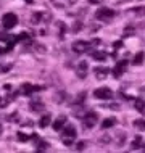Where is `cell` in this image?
I'll return each instance as SVG.
<instances>
[{
    "label": "cell",
    "mask_w": 145,
    "mask_h": 153,
    "mask_svg": "<svg viewBox=\"0 0 145 153\" xmlns=\"http://www.w3.org/2000/svg\"><path fill=\"white\" fill-rule=\"evenodd\" d=\"M2 24H3V27H5V29H13L16 24H18V16H16L15 13H7V15H3Z\"/></svg>",
    "instance_id": "obj_2"
},
{
    "label": "cell",
    "mask_w": 145,
    "mask_h": 153,
    "mask_svg": "<svg viewBox=\"0 0 145 153\" xmlns=\"http://www.w3.org/2000/svg\"><path fill=\"white\" fill-rule=\"evenodd\" d=\"M144 150H145V147H144Z\"/></svg>",
    "instance_id": "obj_41"
},
{
    "label": "cell",
    "mask_w": 145,
    "mask_h": 153,
    "mask_svg": "<svg viewBox=\"0 0 145 153\" xmlns=\"http://www.w3.org/2000/svg\"><path fill=\"white\" fill-rule=\"evenodd\" d=\"M90 3H92V5H98V3H102L103 0H89Z\"/></svg>",
    "instance_id": "obj_37"
},
{
    "label": "cell",
    "mask_w": 145,
    "mask_h": 153,
    "mask_svg": "<svg viewBox=\"0 0 145 153\" xmlns=\"http://www.w3.org/2000/svg\"><path fill=\"white\" fill-rule=\"evenodd\" d=\"M16 39H18L19 42H28V40H29V36L26 34V32H21V34L16 37Z\"/></svg>",
    "instance_id": "obj_28"
},
{
    "label": "cell",
    "mask_w": 145,
    "mask_h": 153,
    "mask_svg": "<svg viewBox=\"0 0 145 153\" xmlns=\"http://www.w3.org/2000/svg\"><path fill=\"white\" fill-rule=\"evenodd\" d=\"M26 2H28V3H31V2H34V0H26Z\"/></svg>",
    "instance_id": "obj_40"
},
{
    "label": "cell",
    "mask_w": 145,
    "mask_h": 153,
    "mask_svg": "<svg viewBox=\"0 0 145 153\" xmlns=\"http://www.w3.org/2000/svg\"><path fill=\"white\" fill-rule=\"evenodd\" d=\"M71 31L74 32V34H77V32H79V31H82V23H81V21H76V23L73 24Z\"/></svg>",
    "instance_id": "obj_23"
},
{
    "label": "cell",
    "mask_w": 145,
    "mask_h": 153,
    "mask_svg": "<svg viewBox=\"0 0 145 153\" xmlns=\"http://www.w3.org/2000/svg\"><path fill=\"white\" fill-rule=\"evenodd\" d=\"M76 129L73 126H66L63 129V137H69V139H76Z\"/></svg>",
    "instance_id": "obj_9"
},
{
    "label": "cell",
    "mask_w": 145,
    "mask_h": 153,
    "mask_svg": "<svg viewBox=\"0 0 145 153\" xmlns=\"http://www.w3.org/2000/svg\"><path fill=\"white\" fill-rule=\"evenodd\" d=\"M92 58H94V60H98V61H103V60L106 58V55H105V53H103V52L94 50V52H92Z\"/></svg>",
    "instance_id": "obj_17"
},
{
    "label": "cell",
    "mask_w": 145,
    "mask_h": 153,
    "mask_svg": "<svg viewBox=\"0 0 145 153\" xmlns=\"http://www.w3.org/2000/svg\"><path fill=\"white\" fill-rule=\"evenodd\" d=\"M140 145H142V137H140V135H135V137H134V142H132V145H131V148H132V150H135V148H139Z\"/></svg>",
    "instance_id": "obj_19"
},
{
    "label": "cell",
    "mask_w": 145,
    "mask_h": 153,
    "mask_svg": "<svg viewBox=\"0 0 145 153\" xmlns=\"http://www.w3.org/2000/svg\"><path fill=\"white\" fill-rule=\"evenodd\" d=\"M87 71H89V65H87V61H79V63L76 65V74L79 79H84L87 76Z\"/></svg>",
    "instance_id": "obj_6"
},
{
    "label": "cell",
    "mask_w": 145,
    "mask_h": 153,
    "mask_svg": "<svg viewBox=\"0 0 145 153\" xmlns=\"http://www.w3.org/2000/svg\"><path fill=\"white\" fill-rule=\"evenodd\" d=\"M48 147V142H44V140H40V142H37V150L39 152H42V150H45V148Z\"/></svg>",
    "instance_id": "obj_26"
},
{
    "label": "cell",
    "mask_w": 145,
    "mask_h": 153,
    "mask_svg": "<svg viewBox=\"0 0 145 153\" xmlns=\"http://www.w3.org/2000/svg\"><path fill=\"white\" fill-rule=\"evenodd\" d=\"M126 68H127V61H126V60L119 61V63L115 66V69H113V76L116 77V79H118V77H121L123 73L126 71Z\"/></svg>",
    "instance_id": "obj_7"
},
{
    "label": "cell",
    "mask_w": 145,
    "mask_h": 153,
    "mask_svg": "<svg viewBox=\"0 0 145 153\" xmlns=\"http://www.w3.org/2000/svg\"><path fill=\"white\" fill-rule=\"evenodd\" d=\"M84 98H86V92H81V94L76 97V100H74V105H82Z\"/></svg>",
    "instance_id": "obj_25"
},
{
    "label": "cell",
    "mask_w": 145,
    "mask_h": 153,
    "mask_svg": "<svg viewBox=\"0 0 145 153\" xmlns=\"http://www.w3.org/2000/svg\"><path fill=\"white\" fill-rule=\"evenodd\" d=\"M63 142H65V145H66V147H71V145H73V142H74V139L65 137V140H63Z\"/></svg>",
    "instance_id": "obj_33"
},
{
    "label": "cell",
    "mask_w": 145,
    "mask_h": 153,
    "mask_svg": "<svg viewBox=\"0 0 145 153\" xmlns=\"http://www.w3.org/2000/svg\"><path fill=\"white\" fill-rule=\"evenodd\" d=\"M98 121V116L97 113H94V111H90V113H86L84 114V119H82V124H84L86 129H92V127L97 124Z\"/></svg>",
    "instance_id": "obj_3"
},
{
    "label": "cell",
    "mask_w": 145,
    "mask_h": 153,
    "mask_svg": "<svg viewBox=\"0 0 145 153\" xmlns=\"http://www.w3.org/2000/svg\"><path fill=\"white\" fill-rule=\"evenodd\" d=\"M134 32H135V29H134V27H132V26H127L126 29H124V36H132Z\"/></svg>",
    "instance_id": "obj_30"
},
{
    "label": "cell",
    "mask_w": 145,
    "mask_h": 153,
    "mask_svg": "<svg viewBox=\"0 0 145 153\" xmlns=\"http://www.w3.org/2000/svg\"><path fill=\"white\" fill-rule=\"evenodd\" d=\"M0 69H2V71H8V69H11V65H10V63H5Z\"/></svg>",
    "instance_id": "obj_35"
},
{
    "label": "cell",
    "mask_w": 145,
    "mask_h": 153,
    "mask_svg": "<svg viewBox=\"0 0 145 153\" xmlns=\"http://www.w3.org/2000/svg\"><path fill=\"white\" fill-rule=\"evenodd\" d=\"M116 124V119L115 118H106V119H103V123H102V127L103 129H110V127H113Z\"/></svg>",
    "instance_id": "obj_15"
},
{
    "label": "cell",
    "mask_w": 145,
    "mask_h": 153,
    "mask_svg": "<svg viewBox=\"0 0 145 153\" xmlns=\"http://www.w3.org/2000/svg\"><path fill=\"white\" fill-rule=\"evenodd\" d=\"M116 16V13L111 8H100V10L95 11V18L100 19V21H110V19H113Z\"/></svg>",
    "instance_id": "obj_1"
},
{
    "label": "cell",
    "mask_w": 145,
    "mask_h": 153,
    "mask_svg": "<svg viewBox=\"0 0 145 153\" xmlns=\"http://www.w3.org/2000/svg\"><path fill=\"white\" fill-rule=\"evenodd\" d=\"M65 123H66V116H63V114H61V116L58 118L55 123H53V129H55V131H61V129H63V124H65Z\"/></svg>",
    "instance_id": "obj_11"
},
{
    "label": "cell",
    "mask_w": 145,
    "mask_h": 153,
    "mask_svg": "<svg viewBox=\"0 0 145 153\" xmlns=\"http://www.w3.org/2000/svg\"><path fill=\"white\" fill-rule=\"evenodd\" d=\"M7 103H8V100H3V98L0 97V106H2V108H5V106H7Z\"/></svg>",
    "instance_id": "obj_36"
},
{
    "label": "cell",
    "mask_w": 145,
    "mask_h": 153,
    "mask_svg": "<svg viewBox=\"0 0 145 153\" xmlns=\"http://www.w3.org/2000/svg\"><path fill=\"white\" fill-rule=\"evenodd\" d=\"M0 134H2V121H0Z\"/></svg>",
    "instance_id": "obj_39"
},
{
    "label": "cell",
    "mask_w": 145,
    "mask_h": 153,
    "mask_svg": "<svg viewBox=\"0 0 145 153\" xmlns=\"http://www.w3.org/2000/svg\"><path fill=\"white\" fill-rule=\"evenodd\" d=\"M89 47H90V44L84 42V40H76V42L73 44V47H71V48H73V52H74V53L81 55V53H86Z\"/></svg>",
    "instance_id": "obj_5"
},
{
    "label": "cell",
    "mask_w": 145,
    "mask_h": 153,
    "mask_svg": "<svg viewBox=\"0 0 145 153\" xmlns=\"http://www.w3.org/2000/svg\"><path fill=\"white\" fill-rule=\"evenodd\" d=\"M129 13H135L139 16H145V7H135V8H131Z\"/></svg>",
    "instance_id": "obj_18"
},
{
    "label": "cell",
    "mask_w": 145,
    "mask_h": 153,
    "mask_svg": "<svg viewBox=\"0 0 145 153\" xmlns=\"http://www.w3.org/2000/svg\"><path fill=\"white\" fill-rule=\"evenodd\" d=\"M110 140H111V139L108 137V135H103V137L100 139V142H102V143H105V145H106V143H110Z\"/></svg>",
    "instance_id": "obj_34"
},
{
    "label": "cell",
    "mask_w": 145,
    "mask_h": 153,
    "mask_svg": "<svg viewBox=\"0 0 145 153\" xmlns=\"http://www.w3.org/2000/svg\"><path fill=\"white\" fill-rule=\"evenodd\" d=\"M29 108H31V111H44V108H45V105L42 102H31L29 103Z\"/></svg>",
    "instance_id": "obj_10"
},
{
    "label": "cell",
    "mask_w": 145,
    "mask_h": 153,
    "mask_svg": "<svg viewBox=\"0 0 145 153\" xmlns=\"http://www.w3.org/2000/svg\"><path fill=\"white\" fill-rule=\"evenodd\" d=\"M16 135H18V140H19V142H28V140H29V135L24 134V132H18Z\"/></svg>",
    "instance_id": "obj_27"
},
{
    "label": "cell",
    "mask_w": 145,
    "mask_h": 153,
    "mask_svg": "<svg viewBox=\"0 0 145 153\" xmlns=\"http://www.w3.org/2000/svg\"><path fill=\"white\" fill-rule=\"evenodd\" d=\"M110 108H111V110H119L121 106H119V105H110Z\"/></svg>",
    "instance_id": "obj_38"
},
{
    "label": "cell",
    "mask_w": 145,
    "mask_h": 153,
    "mask_svg": "<svg viewBox=\"0 0 145 153\" xmlns=\"http://www.w3.org/2000/svg\"><path fill=\"white\" fill-rule=\"evenodd\" d=\"M42 19V13H39V11H36L34 15H32V18H31V23H34V24H37Z\"/></svg>",
    "instance_id": "obj_24"
},
{
    "label": "cell",
    "mask_w": 145,
    "mask_h": 153,
    "mask_svg": "<svg viewBox=\"0 0 145 153\" xmlns=\"http://www.w3.org/2000/svg\"><path fill=\"white\" fill-rule=\"evenodd\" d=\"M86 145H87V142H86V140H79V142H77V145H76V150H84V148H86Z\"/></svg>",
    "instance_id": "obj_29"
},
{
    "label": "cell",
    "mask_w": 145,
    "mask_h": 153,
    "mask_svg": "<svg viewBox=\"0 0 145 153\" xmlns=\"http://www.w3.org/2000/svg\"><path fill=\"white\" fill-rule=\"evenodd\" d=\"M144 60H145V53H144V52H139V53H135L134 60H132V65L139 66V65H142Z\"/></svg>",
    "instance_id": "obj_13"
},
{
    "label": "cell",
    "mask_w": 145,
    "mask_h": 153,
    "mask_svg": "<svg viewBox=\"0 0 145 153\" xmlns=\"http://www.w3.org/2000/svg\"><path fill=\"white\" fill-rule=\"evenodd\" d=\"M135 110L139 111L140 114H145V100H135Z\"/></svg>",
    "instance_id": "obj_16"
},
{
    "label": "cell",
    "mask_w": 145,
    "mask_h": 153,
    "mask_svg": "<svg viewBox=\"0 0 145 153\" xmlns=\"http://www.w3.org/2000/svg\"><path fill=\"white\" fill-rule=\"evenodd\" d=\"M134 127H137L139 131H145V119H135Z\"/></svg>",
    "instance_id": "obj_20"
},
{
    "label": "cell",
    "mask_w": 145,
    "mask_h": 153,
    "mask_svg": "<svg viewBox=\"0 0 145 153\" xmlns=\"http://www.w3.org/2000/svg\"><path fill=\"white\" fill-rule=\"evenodd\" d=\"M65 98H66V94H65V92H61V90H60V92H58V94L55 95V97H53V100H55L57 103H60V102H63Z\"/></svg>",
    "instance_id": "obj_22"
},
{
    "label": "cell",
    "mask_w": 145,
    "mask_h": 153,
    "mask_svg": "<svg viewBox=\"0 0 145 153\" xmlns=\"http://www.w3.org/2000/svg\"><path fill=\"white\" fill-rule=\"evenodd\" d=\"M7 121H11V123L18 121V113H13V114H8V116H7Z\"/></svg>",
    "instance_id": "obj_31"
},
{
    "label": "cell",
    "mask_w": 145,
    "mask_h": 153,
    "mask_svg": "<svg viewBox=\"0 0 145 153\" xmlns=\"http://www.w3.org/2000/svg\"><path fill=\"white\" fill-rule=\"evenodd\" d=\"M50 123H52V116H50V113H48V114H44V116L40 118L39 126H40V127H47Z\"/></svg>",
    "instance_id": "obj_14"
},
{
    "label": "cell",
    "mask_w": 145,
    "mask_h": 153,
    "mask_svg": "<svg viewBox=\"0 0 145 153\" xmlns=\"http://www.w3.org/2000/svg\"><path fill=\"white\" fill-rule=\"evenodd\" d=\"M34 90H36V85H32V84H28V82H26V84H23V85H21V92H23L24 95H29V94H32Z\"/></svg>",
    "instance_id": "obj_12"
},
{
    "label": "cell",
    "mask_w": 145,
    "mask_h": 153,
    "mask_svg": "<svg viewBox=\"0 0 145 153\" xmlns=\"http://www.w3.org/2000/svg\"><path fill=\"white\" fill-rule=\"evenodd\" d=\"M94 97L95 98H100V100H110V98H113V90H110L108 87L95 89L94 90Z\"/></svg>",
    "instance_id": "obj_4"
},
{
    "label": "cell",
    "mask_w": 145,
    "mask_h": 153,
    "mask_svg": "<svg viewBox=\"0 0 145 153\" xmlns=\"http://www.w3.org/2000/svg\"><path fill=\"white\" fill-rule=\"evenodd\" d=\"M52 3L57 8H65L66 5H68V2H66V0H52Z\"/></svg>",
    "instance_id": "obj_21"
},
{
    "label": "cell",
    "mask_w": 145,
    "mask_h": 153,
    "mask_svg": "<svg viewBox=\"0 0 145 153\" xmlns=\"http://www.w3.org/2000/svg\"><path fill=\"white\" fill-rule=\"evenodd\" d=\"M94 73H95V77H97L98 81H103V79H106V76H108V68H100V66H98V68H95L94 69Z\"/></svg>",
    "instance_id": "obj_8"
},
{
    "label": "cell",
    "mask_w": 145,
    "mask_h": 153,
    "mask_svg": "<svg viewBox=\"0 0 145 153\" xmlns=\"http://www.w3.org/2000/svg\"><path fill=\"white\" fill-rule=\"evenodd\" d=\"M124 139H126V134H119V139H118V147H123V145H124Z\"/></svg>",
    "instance_id": "obj_32"
}]
</instances>
